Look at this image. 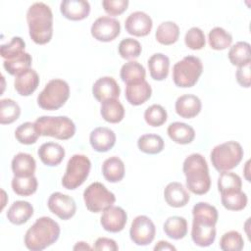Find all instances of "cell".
<instances>
[{
  "mask_svg": "<svg viewBox=\"0 0 251 251\" xmlns=\"http://www.w3.org/2000/svg\"><path fill=\"white\" fill-rule=\"evenodd\" d=\"M191 238L200 247H208L216 238V224L218 211L216 207L206 202H198L192 208Z\"/></svg>",
  "mask_w": 251,
  "mask_h": 251,
  "instance_id": "1",
  "label": "cell"
},
{
  "mask_svg": "<svg viewBox=\"0 0 251 251\" xmlns=\"http://www.w3.org/2000/svg\"><path fill=\"white\" fill-rule=\"evenodd\" d=\"M29 36L36 44L48 43L53 35V14L50 7L43 2H35L26 12Z\"/></svg>",
  "mask_w": 251,
  "mask_h": 251,
  "instance_id": "2",
  "label": "cell"
},
{
  "mask_svg": "<svg viewBox=\"0 0 251 251\" xmlns=\"http://www.w3.org/2000/svg\"><path fill=\"white\" fill-rule=\"evenodd\" d=\"M182 171L186 178V187L197 195H203L210 190L211 177L206 159L199 153L190 154L185 158Z\"/></svg>",
  "mask_w": 251,
  "mask_h": 251,
  "instance_id": "3",
  "label": "cell"
},
{
  "mask_svg": "<svg viewBox=\"0 0 251 251\" xmlns=\"http://www.w3.org/2000/svg\"><path fill=\"white\" fill-rule=\"evenodd\" d=\"M60 226L50 217L38 218L26 230L25 245L31 251H41L53 243L60 236Z\"/></svg>",
  "mask_w": 251,
  "mask_h": 251,
  "instance_id": "4",
  "label": "cell"
},
{
  "mask_svg": "<svg viewBox=\"0 0 251 251\" xmlns=\"http://www.w3.org/2000/svg\"><path fill=\"white\" fill-rule=\"evenodd\" d=\"M34 125L39 135L61 140L70 139L75 132L74 122L66 116H42L35 120Z\"/></svg>",
  "mask_w": 251,
  "mask_h": 251,
  "instance_id": "5",
  "label": "cell"
},
{
  "mask_svg": "<svg viewBox=\"0 0 251 251\" xmlns=\"http://www.w3.org/2000/svg\"><path fill=\"white\" fill-rule=\"evenodd\" d=\"M243 149L237 141L229 140L215 146L211 151V162L219 172L230 171L235 168L243 158Z\"/></svg>",
  "mask_w": 251,
  "mask_h": 251,
  "instance_id": "6",
  "label": "cell"
},
{
  "mask_svg": "<svg viewBox=\"0 0 251 251\" xmlns=\"http://www.w3.org/2000/svg\"><path fill=\"white\" fill-rule=\"evenodd\" d=\"M70 97V86L66 80L54 78L49 80L37 96V104L47 111L61 108Z\"/></svg>",
  "mask_w": 251,
  "mask_h": 251,
  "instance_id": "7",
  "label": "cell"
},
{
  "mask_svg": "<svg viewBox=\"0 0 251 251\" xmlns=\"http://www.w3.org/2000/svg\"><path fill=\"white\" fill-rule=\"evenodd\" d=\"M203 72L201 60L195 56H186L176 62L173 68V79L178 87H192Z\"/></svg>",
  "mask_w": 251,
  "mask_h": 251,
  "instance_id": "8",
  "label": "cell"
},
{
  "mask_svg": "<svg viewBox=\"0 0 251 251\" xmlns=\"http://www.w3.org/2000/svg\"><path fill=\"white\" fill-rule=\"evenodd\" d=\"M91 169V162L85 155L75 154L67 164L66 173L62 178V185L69 190L80 186L88 177Z\"/></svg>",
  "mask_w": 251,
  "mask_h": 251,
  "instance_id": "9",
  "label": "cell"
},
{
  "mask_svg": "<svg viewBox=\"0 0 251 251\" xmlns=\"http://www.w3.org/2000/svg\"><path fill=\"white\" fill-rule=\"evenodd\" d=\"M83 200L88 211L100 213L113 206L116 196L103 183L96 181L85 188L83 191Z\"/></svg>",
  "mask_w": 251,
  "mask_h": 251,
  "instance_id": "10",
  "label": "cell"
},
{
  "mask_svg": "<svg viewBox=\"0 0 251 251\" xmlns=\"http://www.w3.org/2000/svg\"><path fill=\"white\" fill-rule=\"evenodd\" d=\"M155 234L156 227L150 218L140 215L133 219L129 229V236L133 243L139 246H146L154 240Z\"/></svg>",
  "mask_w": 251,
  "mask_h": 251,
  "instance_id": "11",
  "label": "cell"
},
{
  "mask_svg": "<svg viewBox=\"0 0 251 251\" xmlns=\"http://www.w3.org/2000/svg\"><path fill=\"white\" fill-rule=\"evenodd\" d=\"M91 35L98 41L109 42L114 40L121 32V24L118 20L102 16L94 21L90 28Z\"/></svg>",
  "mask_w": 251,
  "mask_h": 251,
  "instance_id": "12",
  "label": "cell"
},
{
  "mask_svg": "<svg viewBox=\"0 0 251 251\" xmlns=\"http://www.w3.org/2000/svg\"><path fill=\"white\" fill-rule=\"evenodd\" d=\"M47 206L49 210L61 220H69L73 218L76 212L75 200L62 192H54L49 196Z\"/></svg>",
  "mask_w": 251,
  "mask_h": 251,
  "instance_id": "13",
  "label": "cell"
},
{
  "mask_svg": "<svg viewBox=\"0 0 251 251\" xmlns=\"http://www.w3.org/2000/svg\"><path fill=\"white\" fill-rule=\"evenodd\" d=\"M153 26L151 17L142 11L131 13L125 22L126 30L134 36H146Z\"/></svg>",
  "mask_w": 251,
  "mask_h": 251,
  "instance_id": "14",
  "label": "cell"
},
{
  "mask_svg": "<svg viewBox=\"0 0 251 251\" xmlns=\"http://www.w3.org/2000/svg\"><path fill=\"white\" fill-rule=\"evenodd\" d=\"M127 215L126 211L119 206H111L107 210L103 211L100 218V224L102 227L110 232L122 231L126 224Z\"/></svg>",
  "mask_w": 251,
  "mask_h": 251,
  "instance_id": "15",
  "label": "cell"
},
{
  "mask_svg": "<svg viewBox=\"0 0 251 251\" xmlns=\"http://www.w3.org/2000/svg\"><path fill=\"white\" fill-rule=\"evenodd\" d=\"M120 93L121 88L112 76H102L98 78L92 86L94 98L101 103L108 99H118Z\"/></svg>",
  "mask_w": 251,
  "mask_h": 251,
  "instance_id": "16",
  "label": "cell"
},
{
  "mask_svg": "<svg viewBox=\"0 0 251 251\" xmlns=\"http://www.w3.org/2000/svg\"><path fill=\"white\" fill-rule=\"evenodd\" d=\"M89 142L95 151L107 152L114 147L116 143V134L109 127L99 126L90 132Z\"/></svg>",
  "mask_w": 251,
  "mask_h": 251,
  "instance_id": "17",
  "label": "cell"
},
{
  "mask_svg": "<svg viewBox=\"0 0 251 251\" xmlns=\"http://www.w3.org/2000/svg\"><path fill=\"white\" fill-rule=\"evenodd\" d=\"M62 15L71 21H81L88 17L90 4L85 0H64L60 4Z\"/></svg>",
  "mask_w": 251,
  "mask_h": 251,
  "instance_id": "18",
  "label": "cell"
},
{
  "mask_svg": "<svg viewBox=\"0 0 251 251\" xmlns=\"http://www.w3.org/2000/svg\"><path fill=\"white\" fill-rule=\"evenodd\" d=\"M164 198L169 206L180 208L184 207L188 203L190 195L180 182L173 181L168 183L165 187Z\"/></svg>",
  "mask_w": 251,
  "mask_h": 251,
  "instance_id": "19",
  "label": "cell"
},
{
  "mask_svg": "<svg viewBox=\"0 0 251 251\" xmlns=\"http://www.w3.org/2000/svg\"><path fill=\"white\" fill-rule=\"evenodd\" d=\"M39 84V75L33 69H28L18 75L14 80L16 91L22 96H29L32 94Z\"/></svg>",
  "mask_w": 251,
  "mask_h": 251,
  "instance_id": "20",
  "label": "cell"
},
{
  "mask_svg": "<svg viewBox=\"0 0 251 251\" xmlns=\"http://www.w3.org/2000/svg\"><path fill=\"white\" fill-rule=\"evenodd\" d=\"M175 108L176 114L181 118L192 119L200 113L202 103L196 95L184 94L176 99Z\"/></svg>",
  "mask_w": 251,
  "mask_h": 251,
  "instance_id": "21",
  "label": "cell"
},
{
  "mask_svg": "<svg viewBox=\"0 0 251 251\" xmlns=\"http://www.w3.org/2000/svg\"><path fill=\"white\" fill-rule=\"evenodd\" d=\"M41 162L49 167L58 166L65 157L64 147L56 142H45L40 145L37 151Z\"/></svg>",
  "mask_w": 251,
  "mask_h": 251,
  "instance_id": "22",
  "label": "cell"
},
{
  "mask_svg": "<svg viewBox=\"0 0 251 251\" xmlns=\"http://www.w3.org/2000/svg\"><path fill=\"white\" fill-rule=\"evenodd\" d=\"M152 94V88L146 80L136 83L126 84V99L133 106H139L145 103Z\"/></svg>",
  "mask_w": 251,
  "mask_h": 251,
  "instance_id": "23",
  "label": "cell"
},
{
  "mask_svg": "<svg viewBox=\"0 0 251 251\" xmlns=\"http://www.w3.org/2000/svg\"><path fill=\"white\" fill-rule=\"evenodd\" d=\"M11 167L15 176L27 177L34 176L36 163L30 154L21 152L14 156Z\"/></svg>",
  "mask_w": 251,
  "mask_h": 251,
  "instance_id": "24",
  "label": "cell"
},
{
  "mask_svg": "<svg viewBox=\"0 0 251 251\" xmlns=\"http://www.w3.org/2000/svg\"><path fill=\"white\" fill-rule=\"evenodd\" d=\"M33 215V207L27 201H15L7 211V219L10 223L20 226L26 223Z\"/></svg>",
  "mask_w": 251,
  "mask_h": 251,
  "instance_id": "25",
  "label": "cell"
},
{
  "mask_svg": "<svg viewBox=\"0 0 251 251\" xmlns=\"http://www.w3.org/2000/svg\"><path fill=\"white\" fill-rule=\"evenodd\" d=\"M169 137L178 144H188L193 141L195 137L194 128L181 122H175L169 125L167 129Z\"/></svg>",
  "mask_w": 251,
  "mask_h": 251,
  "instance_id": "26",
  "label": "cell"
},
{
  "mask_svg": "<svg viewBox=\"0 0 251 251\" xmlns=\"http://www.w3.org/2000/svg\"><path fill=\"white\" fill-rule=\"evenodd\" d=\"M150 75L155 80H164L169 75L170 59L163 53H155L148 59Z\"/></svg>",
  "mask_w": 251,
  "mask_h": 251,
  "instance_id": "27",
  "label": "cell"
},
{
  "mask_svg": "<svg viewBox=\"0 0 251 251\" xmlns=\"http://www.w3.org/2000/svg\"><path fill=\"white\" fill-rule=\"evenodd\" d=\"M125 164L121 158L112 156L102 164V174L109 182H119L125 176Z\"/></svg>",
  "mask_w": 251,
  "mask_h": 251,
  "instance_id": "28",
  "label": "cell"
},
{
  "mask_svg": "<svg viewBox=\"0 0 251 251\" xmlns=\"http://www.w3.org/2000/svg\"><path fill=\"white\" fill-rule=\"evenodd\" d=\"M100 114L106 122L117 124L123 121L125 108L118 99H108L101 103Z\"/></svg>",
  "mask_w": 251,
  "mask_h": 251,
  "instance_id": "29",
  "label": "cell"
},
{
  "mask_svg": "<svg viewBox=\"0 0 251 251\" xmlns=\"http://www.w3.org/2000/svg\"><path fill=\"white\" fill-rule=\"evenodd\" d=\"M120 75L122 80L126 84L136 83L145 80L146 71L140 63L129 61L122 66Z\"/></svg>",
  "mask_w": 251,
  "mask_h": 251,
  "instance_id": "30",
  "label": "cell"
},
{
  "mask_svg": "<svg viewBox=\"0 0 251 251\" xmlns=\"http://www.w3.org/2000/svg\"><path fill=\"white\" fill-rule=\"evenodd\" d=\"M163 229L168 237L175 240L181 239L187 234V221L179 216L170 217L165 221Z\"/></svg>",
  "mask_w": 251,
  "mask_h": 251,
  "instance_id": "31",
  "label": "cell"
},
{
  "mask_svg": "<svg viewBox=\"0 0 251 251\" xmlns=\"http://www.w3.org/2000/svg\"><path fill=\"white\" fill-rule=\"evenodd\" d=\"M179 36L178 25L172 21L163 22L156 29L155 37L157 41L163 45H171L177 41Z\"/></svg>",
  "mask_w": 251,
  "mask_h": 251,
  "instance_id": "32",
  "label": "cell"
},
{
  "mask_svg": "<svg viewBox=\"0 0 251 251\" xmlns=\"http://www.w3.org/2000/svg\"><path fill=\"white\" fill-rule=\"evenodd\" d=\"M227 56L233 66L241 67L251 63L250 44L246 41L236 42L230 47Z\"/></svg>",
  "mask_w": 251,
  "mask_h": 251,
  "instance_id": "33",
  "label": "cell"
},
{
  "mask_svg": "<svg viewBox=\"0 0 251 251\" xmlns=\"http://www.w3.org/2000/svg\"><path fill=\"white\" fill-rule=\"evenodd\" d=\"M138 149L146 154H158L163 151L165 143L164 139L154 133H146L141 135L137 140Z\"/></svg>",
  "mask_w": 251,
  "mask_h": 251,
  "instance_id": "34",
  "label": "cell"
},
{
  "mask_svg": "<svg viewBox=\"0 0 251 251\" xmlns=\"http://www.w3.org/2000/svg\"><path fill=\"white\" fill-rule=\"evenodd\" d=\"M221 201L223 206L230 211L243 210L247 205V195L240 190H232L221 193Z\"/></svg>",
  "mask_w": 251,
  "mask_h": 251,
  "instance_id": "35",
  "label": "cell"
},
{
  "mask_svg": "<svg viewBox=\"0 0 251 251\" xmlns=\"http://www.w3.org/2000/svg\"><path fill=\"white\" fill-rule=\"evenodd\" d=\"M209 45L214 50H225L232 43V36L225 28L216 26L209 31Z\"/></svg>",
  "mask_w": 251,
  "mask_h": 251,
  "instance_id": "36",
  "label": "cell"
},
{
  "mask_svg": "<svg viewBox=\"0 0 251 251\" xmlns=\"http://www.w3.org/2000/svg\"><path fill=\"white\" fill-rule=\"evenodd\" d=\"M21 108L19 104L10 98L0 100V124L9 125L19 119Z\"/></svg>",
  "mask_w": 251,
  "mask_h": 251,
  "instance_id": "37",
  "label": "cell"
},
{
  "mask_svg": "<svg viewBox=\"0 0 251 251\" xmlns=\"http://www.w3.org/2000/svg\"><path fill=\"white\" fill-rule=\"evenodd\" d=\"M32 63L31 56L25 52L22 55L12 59V60H4L3 67L4 69L12 75H18L19 74L30 69Z\"/></svg>",
  "mask_w": 251,
  "mask_h": 251,
  "instance_id": "38",
  "label": "cell"
},
{
  "mask_svg": "<svg viewBox=\"0 0 251 251\" xmlns=\"http://www.w3.org/2000/svg\"><path fill=\"white\" fill-rule=\"evenodd\" d=\"M11 184L13 191L16 194L21 196H29L36 191L38 182L34 176L27 177H19L14 176Z\"/></svg>",
  "mask_w": 251,
  "mask_h": 251,
  "instance_id": "39",
  "label": "cell"
},
{
  "mask_svg": "<svg viewBox=\"0 0 251 251\" xmlns=\"http://www.w3.org/2000/svg\"><path fill=\"white\" fill-rule=\"evenodd\" d=\"M39 136L40 135L35 127L34 123H30V122H25L20 125L15 130L16 139L20 143L25 144V145H30L35 143Z\"/></svg>",
  "mask_w": 251,
  "mask_h": 251,
  "instance_id": "40",
  "label": "cell"
},
{
  "mask_svg": "<svg viewBox=\"0 0 251 251\" xmlns=\"http://www.w3.org/2000/svg\"><path fill=\"white\" fill-rule=\"evenodd\" d=\"M241 187L242 180L238 175L229 171L221 172L218 178V189L221 193L232 190H240Z\"/></svg>",
  "mask_w": 251,
  "mask_h": 251,
  "instance_id": "41",
  "label": "cell"
},
{
  "mask_svg": "<svg viewBox=\"0 0 251 251\" xmlns=\"http://www.w3.org/2000/svg\"><path fill=\"white\" fill-rule=\"evenodd\" d=\"M25 42L20 36H14L10 42L2 44L0 54L4 60H12L25 53Z\"/></svg>",
  "mask_w": 251,
  "mask_h": 251,
  "instance_id": "42",
  "label": "cell"
},
{
  "mask_svg": "<svg viewBox=\"0 0 251 251\" xmlns=\"http://www.w3.org/2000/svg\"><path fill=\"white\" fill-rule=\"evenodd\" d=\"M119 54L126 60H134L139 57L142 51L141 44L138 40L127 37L119 43Z\"/></svg>",
  "mask_w": 251,
  "mask_h": 251,
  "instance_id": "43",
  "label": "cell"
},
{
  "mask_svg": "<svg viewBox=\"0 0 251 251\" xmlns=\"http://www.w3.org/2000/svg\"><path fill=\"white\" fill-rule=\"evenodd\" d=\"M243 246V237L236 230H229L224 233L220 240V248L224 251H240Z\"/></svg>",
  "mask_w": 251,
  "mask_h": 251,
  "instance_id": "44",
  "label": "cell"
},
{
  "mask_svg": "<svg viewBox=\"0 0 251 251\" xmlns=\"http://www.w3.org/2000/svg\"><path fill=\"white\" fill-rule=\"evenodd\" d=\"M168 114L165 108L159 104L149 106L144 112V120L151 126H161L166 123Z\"/></svg>",
  "mask_w": 251,
  "mask_h": 251,
  "instance_id": "45",
  "label": "cell"
},
{
  "mask_svg": "<svg viewBox=\"0 0 251 251\" xmlns=\"http://www.w3.org/2000/svg\"><path fill=\"white\" fill-rule=\"evenodd\" d=\"M184 43L191 50L202 49L203 47H205L206 44L204 31L197 26L189 28L185 33Z\"/></svg>",
  "mask_w": 251,
  "mask_h": 251,
  "instance_id": "46",
  "label": "cell"
},
{
  "mask_svg": "<svg viewBox=\"0 0 251 251\" xmlns=\"http://www.w3.org/2000/svg\"><path fill=\"white\" fill-rule=\"evenodd\" d=\"M128 0H103L102 6L104 11L110 16H118L123 14L128 6Z\"/></svg>",
  "mask_w": 251,
  "mask_h": 251,
  "instance_id": "47",
  "label": "cell"
},
{
  "mask_svg": "<svg viewBox=\"0 0 251 251\" xmlns=\"http://www.w3.org/2000/svg\"><path fill=\"white\" fill-rule=\"evenodd\" d=\"M250 67H251V63H248L244 66L238 67L235 73V76H236V80L239 83V85H241L242 87H250L251 84V75H250Z\"/></svg>",
  "mask_w": 251,
  "mask_h": 251,
  "instance_id": "48",
  "label": "cell"
},
{
  "mask_svg": "<svg viewBox=\"0 0 251 251\" xmlns=\"http://www.w3.org/2000/svg\"><path fill=\"white\" fill-rule=\"evenodd\" d=\"M94 250L98 251H103V250H108V251H117L119 249L118 244L114 239L108 238V237H99L96 239L94 245H93Z\"/></svg>",
  "mask_w": 251,
  "mask_h": 251,
  "instance_id": "49",
  "label": "cell"
},
{
  "mask_svg": "<svg viewBox=\"0 0 251 251\" xmlns=\"http://www.w3.org/2000/svg\"><path fill=\"white\" fill-rule=\"evenodd\" d=\"M154 250H155V251H158V250H162V251H163V250H165V251H167V250L176 251V248L174 245H172L171 243H169L168 241L160 240V241L155 245Z\"/></svg>",
  "mask_w": 251,
  "mask_h": 251,
  "instance_id": "50",
  "label": "cell"
},
{
  "mask_svg": "<svg viewBox=\"0 0 251 251\" xmlns=\"http://www.w3.org/2000/svg\"><path fill=\"white\" fill-rule=\"evenodd\" d=\"M74 250H90L91 247L86 243V242H83V241H80V242H77L74 248Z\"/></svg>",
  "mask_w": 251,
  "mask_h": 251,
  "instance_id": "51",
  "label": "cell"
},
{
  "mask_svg": "<svg viewBox=\"0 0 251 251\" xmlns=\"http://www.w3.org/2000/svg\"><path fill=\"white\" fill-rule=\"evenodd\" d=\"M248 166H249V161H247V162H246V166H245V168H246V173H245V178H246V179H247V174H248V172H249V171L247 170Z\"/></svg>",
  "mask_w": 251,
  "mask_h": 251,
  "instance_id": "52",
  "label": "cell"
}]
</instances>
